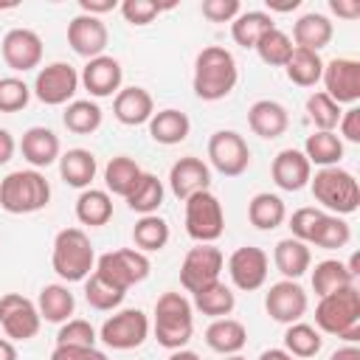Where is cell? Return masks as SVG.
I'll list each match as a JSON object with an SVG mask.
<instances>
[{"label":"cell","mask_w":360,"mask_h":360,"mask_svg":"<svg viewBox=\"0 0 360 360\" xmlns=\"http://www.w3.org/2000/svg\"><path fill=\"white\" fill-rule=\"evenodd\" d=\"M239 82V68H236V59L228 48L222 45H208L197 53L194 59V79H191V87H194V96L202 98V101H219L225 96L233 93Z\"/></svg>","instance_id":"6da1fadb"},{"label":"cell","mask_w":360,"mask_h":360,"mask_svg":"<svg viewBox=\"0 0 360 360\" xmlns=\"http://www.w3.org/2000/svg\"><path fill=\"white\" fill-rule=\"evenodd\" d=\"M315 329L346 343L360 340V292L354 284L323 295L315 307Z\"/></svg>","instance_id":"7a4b0ae2"},{"label":"cell","mask_w":360,"mask_h":360,"mask_svg":"<svg viewBox=\"0 0 360 360\" xmlns=\"http://www.w3.org/2000/svg\"><path fill=\"white\" fill-rule=\"evenodd\" d=\"M51 267L65 284L84 281L96 270V250L90 236L82 228H62L53 236Z\"/></svg>","instance_id":"3957f363"},{"label":"cell","mask_w":360,"mask_h":360,"mask_svg":"<svg viewBox=\"0 0 360 360\" xmlns=\"http://www.w3.org/2000/svg\"><path fill=\"white\" fill-rule=\"evenodd\" d=\"M309 188H312L315 202L326 214L346 217V214H354L360 208V183L352 172H346L340 166L318 169L309 177Z\"/></svg>","instance_id":"277c9868"},{"label":"cell","mask_w":360,"mask_h":360,"mask_svg":"<svg viewBox=\"0 0 360 360\" xmlns=\"http://www.w3.org/2000/svg\"><path fill=\"white\" fill-rule=\"evenodd\" d=\"M155 340L174 352L186 349L194 332V307L183 292H163L155 304V323H152Z\"/></svg>","instance_id":"5b68a950"},{"label":"cell","mask_w":360,"mask_h":360,"mask_svg":"<svg viewBox=\"0 0 360 360\" xmlns=\"http://www.w3.org/2000/svg\"><path fill=\"white\" fill-rule=\"evenodd\" d=\"M51 202V183L37 169H17L0 180V208L6 214H37Z\"/></svg>","instance_id":"8992f818"},{"label":"cell","mask_w":360,"mask_h":360,"mask_svg":"<svg viewBox=\"0 0 360 360\" xmlns=\"http://www.w3.org/2000/svg\"><path fill=\"white\" fill-rule=\"evenodd\" d=\"M225 231V211L219 197L208 188L186 200V233L197 245H214Z\"/></svg>","instance_id":"52a82bcc"},{"label":"cell","mask_w":360,"mask_h":360,"mask_svg":"<svg viewBox=\"0 0 360 360\" xmlns=\"http://www.w3.org/2000/svg\"><path fill=\"white\" fill-rule=\"evenodd\" d=\"M149 270H152L149 256L135 250V248H118V250H110V253L96 259V273L104 281H110L118 290H124V292L129 287L141 284L149 276Z\"/></svg>","instance_id":"ba28073f"},{"label":"cell","mask_w":360,"mask_h":360,"mask_svg":"<svg viewBox=\"0 0 360 360\" xmlns=\"http://www.w3.org/2000/svg\"><path fill=\"white\" fill-rule=\"evenodd\" d=\"M152 332V323H149V315L143 309H118L112 312L101 329H98V340L115 352H129V349H138Z\"/></svg>","instance_id":"9c48e42d"},{"label":"cell","mask_w":360,"mask_h":360,"mask_svg":"<svg viewBox=\"0 0 360 360\" xmlns=\"http://www.w3.org/2000/svg\"><path fill=\"white\" fill-rule=\"evenodd\" d=\"M79 70L68 62H51L45 68L37 70V79H34V87L31 93L48 104V107H62V104H70L76 90H79Z\"/></svg>","instance_id":"30bf717a"},{"label":"cell","mask_w":360,"mask_h":360,"mask_svg":"<svg viewBox=\"0 0 360 360\" xmlns=\"http://www.w3.org/2000/svg\"><path fill=\"white\" fill-rule=\"evenodd\" d=\"M208 160L225 177H239L250 166V146L236 129H217L208 138Z\"/></svg>","instance_id":"8fae6325"},{"label":"cell","mask_w":360,"mask_h":360,"mask_svg":"<svg viewBox=\"0 0 360 360\" xmlns=\"http://www.w3.org/2000/svg\"><path fill=\"white\" fill-rule=\"evenodd\" d=\"M225 267V256L217 245H194L180 264V284L186 292H197L214 281H219V273Z\"/></svg>","instance_id":"7c38bea8"},{"label":"cell","mask_w":360,"mask_h":360,"mask_svg":"<svg viewBox=\"0 0 360 360\" xmlns=\"http://www.w3.org/2000/svg\"><path fill=\"white\" fill-rule=\"evenodd\" d=\"M0 326L8 340H31L37 338L42 318L31 298L20 292H6L0 295Z\"/></svg>","instance_id":"4fadbf2b"},{"label":"cell","mask_w":360,"mask_h":360,"mask_svg":"<svg viewBox=\"0 0 360 360\" xmlns=\"http://www.w3.org/2000/svg\"><path fill=\"white\" fill-rule=\"evenodd\" d=\"M321 82H323V93L338 101L340 107L349 104L354 107L357 98H360V62L357 59H349V56H335L329 62H323V73H321Z\"/></svg>","instance_id":"5bb4252c"},{"label":"cell","mask_w":360,"mask_h":360,"mask_svg":"<svg viewBox=\"0 0 360 360\" xmlns=\"http://www.w3.org/2000/svg\"><path fill=\"white\" fill-rule=\"evenodd\" d=\"M267 270H270V259L256 245H242L228 256V276L236 290L253 292V290L264 287Z\"/></svg>","instance_id":"9a60e30c"},{"label":"cell","mask_w":360,"mask_h":360,"mask_svg":"<svg viewBox=\"0 0 360 360\" xmlns=\"http://www.w3.org/2000/svg\"><path fill=\"white\" fill-rule=\"evenodd\" d=\"M307 307H309V298L304 292V287L298 281H290V278H281L276 284H270V290L264 292V309L273 321L290 326L295 321H301L307 315Z\"/></svg>","instance_id":"2e32d148"},{"label":"cell","mask_w":360,"mask_h":360,"mask_svg":"<svg viewBox=\"0 0 360 360\" xmlns=\"http://www.w3.org/2000/svg\"><path fill=\"white\" fill-rule=\"evenodd\" d=\"M0 53H3V62L11 70L25 73V70L39 68V62H42V39L31 28H11V31H6V37L0 42Z\"/></svg>","instance_id":"e0dca14e"},{"label":"cell","mask_w":360,"mask_h":360,"mask_svg":"<svg viewBox=\"0 0 360 360\" xmlns=\"http://www.w3.org/2000/svg\"><path fill=\"white\" fill-rule=\"evenodd\" d=\"M107 42H110V31L101 17H90V14L79 11L68 22V45L73 48V53H79L84 59H96L104 53Z\"/></svg>","instance_id":"ac0fdd59"},{"label":"cell","mask_w":360,"mask_h":360,"mask_svg":"<svg viewBox=\"0 0 360 360\" xmlns=\"http://www.w3.org/2000/svg\"><path fill=\"white\" fill-rule=\"evenodd\" d=\"M79 82L93 98H110V96H115L121 90L124 68H121V62L115 56L101 53L96 59H87V65L79 73Z\"/></svg>","instance_id":"d6986e66"},{"label":"cell","mask_w":360,"mask_h":360,"mask_svg":"<svg viewBox=\"0 0 360 360\" xmlns=\"http://www.w3.org/2000/svg\"><path fill=\"white\" fill-rule=\"evenodd\" d=\"M169 188L177 200H188L200 191H208L211 188V169L202 158H194V155H186L180 160L172 163L169 169Z\"/></svg>","instance_id":"ffe728a7"},{"label":"cell","mask_w":360,"mask_h":360,"mask_svg":"<svg viewBox=\"0 0 360 360\" xmlns=\"http://www.w3.org/2000/svg\"><path fill=\"white\" fill-rule=\"evenodd\" d=\"M248 127L253 135L264 138V141H273V138H281L290 127V112L281 101L276 98H259L250 104L248 110Z\"/></svg>","instance_id":"44dd1931"},{"label":"cell","mask_w":360,"mask_h":360,"mask_svg":"<svg viewBox=\"0 0 360 360\" xmlns=\"http://www.w3.org/2000/svg\"><path fill=\"white\" fill-rule=\"evenodd\" d=\"M270 174L281 191H301L304 186H309L312 166L301 149H281L270 163Z\"/></svg>","instance_id":"7402d4cb"},{"label":"cell","mask_w":360,"mask_h":360,"mask_svg":"<svg viewBox=\"0 0 360 360\" xmlns=\"http://www.w3.org/2000/svg\"><path fill=\"white\" fill-rule=\"evenodd\" d=\"M112 115L124 124V127H141L149 124V118L155 115V101L152 93L146 87H121L112 98Z\"/></svg>","instance_id":"603a6c76"},{"label":"cell","mask_w":360,"mask_h":360,"mask_svg":"<svg viewBox=\"0 0 360 360\" xmlns=\"http://www.w3.org/2000/svg\"><path fill=\"white\" fill-rule=\"evenodd\" d=\"M20 152L28 160V166L39 172V169H48V166H53L59 160L62 146H59V138H56L53 129H48V127H28L22 132Z\"/></svg>","instance_id":"cb8c5ba5"},{"label":"cell","mask_w":360,"mask_h":360,"mask_svg":"<svg viewBox=\"0 0 360 360\" xmlns=\"http://www.w3.org/2000/svg\"><path fill=\"white\" fill-rule=\"evenodd\" d=\"M332 34H335V25L321 11H307L292 25V42H295V48L315 51V53H321V48H326L332 42Z\"/></svg>","instance_id":"d4e9b609"},{"label":"cell","mask_w":360,"mask_h":360,"mask_svg":"<svg viewBox=\"0 0 360 360\" xmlns=\"http://www.w3.org/2000/svg\"><path fill=\"white\" fill-rule=\"evenodd\" d=\"M205 343H208L211 352H217L222 357L239 354L245 349V343H248V329L236 318H217L205 329Z\"/></svg>","instance_id":"484cf974"},{"label":"cell","mask_w":360,"mask_h":360,"mask_svg":"<svg viewBox=\"0 0 360 360\" xmlns=\"http://www.w3.org/2000/svg\"><path fill=\"white\" fill-rule=\"evenodd\" d=\"M56 163H59L62 180H65L68 186H73V188H82V191L90 188V183L96 180V172H98L96 155H93L90 149H82V146L62 152Z\"/></svg>","instance_id":"4316f807"},{"label":"cell","mask_w":360,"mask_h":360,"mask_svg":"<svg viewBox=\"0 0 360 360\" xmlns=\"http://www.w3.org/2000/svg\"><path fill=\"white\" fill-rule=\"evenodd\" d=\"M191 132V121L186 112L174 110V107H166V110H158L152 118H149V138L155 143H163V146H177L188 138Z\"/></svg>","instance_id":"83f0119b"},{"label":"cell","mask_w":360,"mask_h":360,"mask_svg":"<svg viewBox=\"0 0 360 360\" xmlns=\"http://www.w3.org/2000/svg\"><path fill=\"white\" fill-rule=\"evenodd\" d=\"M273 264H276V270H278L284 278L298 281V278L309 270V264H312L309 245H307V242H298V239H292V236L276 242V248H273Z\"/></svg>","instance_id":"f1b7e54d"},{"label":"cell","mask_w":360,"mask_h":360,"mask_svg":"<svg viewBox=\"0 0 360 360\" xmlns=\"http://www.w3.org/2000/svg\"><path fill=\"white\" fill-rule=\"evenodd\" d=\"M37 309H39V318L42 321H48V323H65L76 312V298L68 290V284H62V281L59 284H45L39 290Z\"/></svg>","instance_id":"f546056e"},{"label":"cell","mask_w":360,"mask_h":360,"mask_svg":"<svg viewBox=\"0 0 360 360\" xmlns=\"http://www.w3.org/2000/svg\"><path fill=\"white\" fill-rule=\"evenodd\" d=\"M191 307H194L197 312H202V315H208V318L217 321V318H228V315L233 312L236 295H233V290L219 278V281H214V284H208V287L191 292Z\"/></svg>","instance_id":"4dcf8cb0"},{"label":"cell","mask_w":360,"mask_h":360,"mask_svg":"<svg viewBox=\"0 0 360 360\" xmlns=\"http://www.w3.org/2000/svg\"><path fill=\"white\" fill-rule=\"evenodd\" d=\"M76 219L90 228H101L112 219V197L104 188H84L76 197Z\"/></svg>","instance_id":"1f68e13d"},{"label":"cell","mask_w":360,"mask_h":360,"mask_svg":"<svg viewBox=\"0 0 360 360\" xmlns=\"http://www.w3.org/2000/svg\"><path fill=\"white\" fill-rule=\"evenodd\" d=\"M301 152L309 160V166L329 169V166H338L340 163V158H343V141L338 138V132H321V129H315L312 135H307Z\"/></svg>","instance_id":"d6a6232c"},{"label":"cell","mask_w":360,"mask_h":360,"mask_svg":"<svg viewBox=\"0 0 360 360\" xmlns=\"http://www.w3.org/2000/svg\"><path fill=\"white\" fill-rule=\"evenodd\" d=\"M141 174H143V169L129 158V155H115V158H110L107 160V166H104V191L107 194H118V197H127L132 188H135V183L141 180Z\"/></svg>","instance_id":"836d02e7"},{"label":"cell","mask_w":360,"mask_h":360,"mask_svg":"<svg viewBox=\"0 0 360 360\" xmlns=\"http://www.w3.org/2000/svg\"><path fill=\"white\" fill-rule=\"evenodd\" d=\"M248 219L259 231H273V228H278L287 219V205H284V200L278 194L259 191L248 202Z\"/></svg>","instance_id":"e575fe53"},{"label":"cell","mask_w":360,"mask_h":360,"mask_svg":"<svg viewBox=\"0 0 360 360\" xmlns=\"http://www.w3.org/2000/svg\"><path fill=\"white\" fill-rule=\"evenodd\" d=\"M270 28H276L273 14L259 11V8H250V11H239V17L231 22V37H233V42L242 45V48H256V42H259Z\"/></svg>","instance_id":"d590c367"},{"label":"cell","mask_w":360,"mask_h":360,"mask_svg":"<svg viewBox=\"0 0 360 360\" xmlns=\"http://www.w3.org/2000/svg\"><path fill=\"white\" fill-rule=\"evenodd\" d=\"M163 197H166L163 180H158V174H152V172H143L141 180L135 183V188L124 200H127L129 211L146 217V214H158V208L163 205Z\"/></svg>","instance_id":"8d00e7d4"},{"label":"cell","mask_w":360,"mask_h":360,"mask_svg":"<svg viewBox=\"0 0 360 360\" xmlns=\"http://www.w3.org/2000/svg\"><path fill=\"white\" fill-rule=\"evenodd\" d=\"M284 73L298 87H315L321 82V73H323V59L315 51L292 48V53H290V59L284 65Z\"/></svg>","instance_id":"74e56055"},{"label":"cell","mask_w":360,"mask_h":360,"mask_svg":"<svg viewBox=\"0 0 360 360\" xmlns=\"http://www.w3.org/2000/svg\"><path fill=\"white\" fill-rule=\"evenodd\" d=\"M101 121H104V112L93 98H73L70 104H65L62 124L76 135H93L101 127Z\"/></svg>","instance_id":"f35d334b"},{"label":"cell","mask_w":360,"mask_h":360,"mask_svg":"<svg viewBox=\"0 0 360 360\" xmlns=\"http://www.w3.org/2000/svg\"><path fill=\"white\" fill-rule=\"evenodd\" d=\"M169 236H172L169 233V222L163 217H158V214L141 217L135 222V228H132V242H135V250H141V253H158V250H163L166 242H169Z\"/></svg>","instance_id":"ab89813d"},{"label":"cell","mask_w":360,"mask_h":360,"mask_svg":"<svg viewBox=\"0 0 360 360\" xmlns=\"http://www.w3.org/2000/svg\"><path fill=\"white\" fill-rule=\"evenodd\" d=\"M352 242V228L343 217L338 214H326L321 217V222L315 225L312 236L307 245H315V248H323V250H338V248H346Z\"/></svg>","instance_id":"60d3db41"},{"label":"cell","mask_w":360,"mask_h":360,"mask_svg":"<svg viewBox=\"0 0 360 360\" xmlns=\"http://www.w3.org/2000/svg\"><path fill=\"white\" fill-rule=\"evenodd\" d=\"M349 284H354V276L349 273L346 262H340V259H323L312 270V290L318 298H323L340 287H349Z\"/></svg>","instance_id":"b9f144b4"},{"label":"cell","mask_w":360,"mask_h":360,"mask_svg":"<svg viewBox=\"0 0 360 360\" xmlns=\"http://www.w3.org/2000/svg\"><path fill=\"white\" fill-rule=\"evenodd\" d=\"M321 346H323V338H321V332H318L312 323L295 321V323H290L287 332H284V352H290V354L298 357V360L315 357V354L321 352Z\"/></svg>","instance_id":"7bdbcfd3"},{"label":"cell","mask_w":360,"mask_h":360,"mask_svg":"<svg viewBox=\"0 0 360 360\" xmlns=\"http://www.w3.org/2000/svg\"><path fill=\"white\" fill-rule=\"evenodd\" d=\"M124 290H118L115 284H110V281H104L96 270L84 278V298H87V304L93 307V309H98V312H112V309H118L121 307V301H124Z\"/></svg>","instance_id":"ee69618b"},{"label":"cell","mask_w":360,"mask_h":360,"mask_svg":"<svg viewBox=\"0 0 360 360\" xmlns=\"http://www.w3.org/2000/svg\"><path fill=\"white\" fill-rule=\"evenodd\" d=\"M292 39L281 31V28H270L259 42H256V53H259V59L264 62V65H270V68H284L287 65V59H290V53H292Z\"/></svg>","instance_id":"f6af8a7d"},{"label":"cell","mask_w":360,"mask_h":360,"mask_svg":"<svg viewBox=\"0 0 360 360\" xmlns=\"http://www.w3.org/2000/svg\"><path fill=\"white\" fill-rule=\"evenodd\" d=\"M340 104L338 101H332L323 90H318V93H312L309 98H307V118L315 124V129H321V132H335V127H338V121H340Z\"/></svg>","instance_id":"bcb514c9"},{"label":"cell","mask_w":360,"mask_h":360,"mask_svg":"<svg viewBox=\"0 0 360 360\" xmlns=\"http://www.w3.org/2000/svg\"><path fill=\"white\" fill-rule=\"evenodd\" d=\"M96 340H98V332L84 318H70V321L59 323L56 346H96Z\"/></svg>","instance_id":"7dc6e473"},{"label":"cell","mask_w":360,"mask_h":360,"mask_svg":"<svg viewBox=\"0 0 360 360\" xmlns=\"http://www.w3.org/2000/svg\"><path fill=\"white\" fill-rule=\"evenodd\" d=\"M31 101V87L20 76L0 79V112H20Z\"/></svg>","instance_id":"c3c4849f"},{"label":"cell","mask_w":360,"mask_h":360,"mask_svg":"<svg viewBox=\"0 0 360 360\" xmlns=\"http://www.w3.org/2000/svg\"><path fill=\"white\" fill-rule=\"evenodd\" d=\"M121 14H124V20L129 22V25H149L163 8H172V6H160V3H155V0H124L121 6Z\"/></svg>","instance_id":"681fc988"},{"label":"cell","mask_w":360,"mask_h":360,"mask_svg":"<svg viewBox=\"0 0 360 360\" xmlns=\"http://www.w3.org/2000/svg\"><path fill=\"white\" fill-rule=\"evenodd\" d=\"M323 211L318 205H304V208H295L292 217H290V231H292V239L298 242H309L315 225L321 222Z\"/></svg>","instance_id":"f907efd6"},{"label":"cell","mask_w":360,"mask_h":360,"mask_svg":"<svg viewBox=\"0 0 360 360\" xmlns=\"http://www.w3.org/2000/svg\"><path fill=\"white\" fill-rule=\"evenodd\" d=\"M200 11L211 22H233L242 11V3L239 0H202Z\"/></svg>","instance_id":"816d5d0a"},{"label":"cell","mask_w":360,"mask_h":360,"mask_svg":"<svg viewBox=\"0 0 360 360\" xmlns=\"http://www.w3.org/2000/svg\"><path fill=\"white\" fill-rule=\"evenodd\" d=\"M51 360H107V354L96 346H56Z\"/></svg>","instance_id":"f5cc1de1"},{"label":"cell","mask_w":360,"mask_h":360,"mask_svg":"<svg viewBox=\"0 0 360 360\" xmlns=\"http://www.w3.org/2000/svg\"><path fill=\"white\" fill-rule=\"evenodd\" d=\"M338 129H340V141H349V143H360V107H349L340 112V121H338Z\"/></svg>","instance_id":"db71d44e"},{"label":"cell","mask_w":360,"mask_h":360,"mask_svg":"<svg viewBox=\"0 0 360 360\" xmlns=\"http://www.w3.org/2000/svg\"><path fill=\"white\" fill-rule=\"evenodd\" d=\"M329 11L343 17V20H357L360 17V0H329Z\"/></svg>","instance_id":"11a10c76"},{"label":"cell","mask_w":360,"mask_h":360,"mask_svg":"<svg viewBox=\"0 0 360 360\" xmlns=\"http://www.w3.org/2000/svg\"><path fill=\"white\" fill-rule=\"evenodd\" d=\"M115 6H118L115 0H79L82 14H90V17H101V14L112 11Z\"/></svg>","instance_id":"9f6ffc18"},{"label":"cell","mask_w":360,"mask_h":360,"mask_svg":"<svg viewBox=\"0 0 360 360\" xmlns=\"http://www.w3.org/2000/svg\"><path fill=\"white\" fill-rule=\"evenodd\" d=\"M14 149H17L14 135H11L8 129H3V127H0V166H6V163L14 158Z\"/></svg>","instance_id":"6f0895ef"},{"label":"cell","mask_w":360,"mask_h":360,"mask_svg":"<svg viewBox=\"0 0 360 360\" xmlns=\"http://www.w3.org/2000/svg\"><path fill=\"white\" fill-rule=\"evenodd\" d=\"M329 360H360V349H357L354 343H346V346H340L338 352H332Z\"/></svg>","instance_id":"680465c9"},{"label":"cell","mask_w":360,"mask_h":360,"mask_svg":"<svg viewBox=\"0 0 360 360\" xmlns=\"http://www.w3.org/2000/svg\"><path fill=\"white\" fill-rule=\"evenodd\" d=\"M0 360H17V349L8 338H0Z\"/></svg>","instance_id":"91938a15"},{"label":"cell","mask_w":360,"mask_h":360,"mask_svg":"<svg viewBox=\"0 0 360 360\" xmlns=\"http://www.w3.org/2000/svg\"><path fill=\"white\" fill-rule=\"evenodd\" d=\"M259 360H292V354L284 352V349H267V352L259 354Z\"/></svg>","instance_id":"94428289"},{"label":"cell","mask_w":360,"mask_h":360,"mask_svg":"<svg viewBox=\"0 0 360 360\" xmlns=\"http://www.w3.org/2000/svg\"><path fill=\"white\" fill-rule=\"evenodd\" d=\"M298 6H301V0H287V3H270V0H267V8H270V11H295ZM270 11H267V14H270Z\"/></svg>","instance_id":"6125c7cd"},{"label":"cell","mask_w":360,"mask_h":360,"mask_svg":"<svg viewBox=\"0 0 360 360\" xmlns=\"http://www.w3.org/2000/svg\"><path fill=\"white\" fill-rule=\"evenodd\" d=\"M166 360H200V354H197V352H191V349H174Z\"/></svg>","instance_id":"be15d7a7"},{"label":"cell","mask_w":360,"mask_h":360,"mask_svg":"<svg viewBox=\"0 0 360 360\" xmlns=\"http://www.w3.org/2000/svg\"><path fill=\"white\" fill-rule=\"evenodd\" d=\"M14 6H17L14 0H11V3H0V8H14Z\"/></svg>","instance_id":"e7e4bbea"},{"label":"cell","mask_w":360,"mask_h":360,"mask_svg":"<svg viewBox=\"0 0 360 360\" xmlns=\"http://www.w3.org/2000/svg\"><path fill=\"white\" fill-rule=\"evenodd\" d=\"M225 360H245V357H242V354H228Z\"/></svg>","instance_id":"03108f58"}]
</instances>
